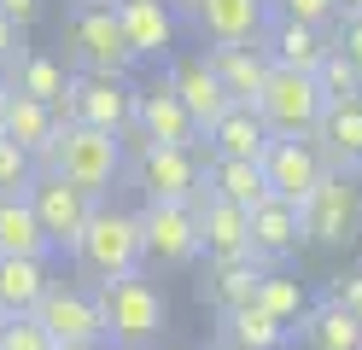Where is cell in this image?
<instances>
[{"mask_svg": "<svg viewBox=\"0 0 362 350\" xmlns=\"http://www.w3.org/2000/svg\"><path fill=\"white\" fill-rule=\"evenodd\" d=\"M88 280H117L146 269V233H141V210H117V204H94L82 240L71 245Z\"/></svg>", "mask_w": 362, "mask_h": 350, "instance_id": "3", "label": "cell"}, {"mask_svg": "<svg viewBox=\"0 0 362 350\" xmlns=\"http://www.w3.org/2000/svg\"><path fill=\"white\" fill-rule=\"evenodd\" d=\"M41 6H47V0H0V18H12L18 30H30V23L41 18Z\"/></svg>", "mask_w": 362, "mask_h": 350, "instance_id": "38", "label": "cell"}, {"mask_svg": "<svg viewBox=\"0 0 362 350\" xmlns=\"http://www.w3.org/2000/svg\"><path fill=\"white\" fill-rule=\"evenodd\" d=\"M123 23V41L134 47V59H170L175 53V12L164 0H111Z\"/></svg>", "mask_w": 362, "mask_h": 350, "instance_id": "21", "label": "cell"}, {"mask_svg": "<svg viewBox=\"0 0 362 350\" xmlns=\"http://www.w3.org/2000/svg\"><path fill=\"white\" fill-rule=\"evenodd\" d=\"M141 233H146V263H152V269H187V263L205 257V245H199V222H193V204L146 199Z\"/></svg>", "mask_w": 362, "mask_h": 350, "instance_id": "10", "label": "cell"}, {"mask_svg": "<svg viewBox=\"0 0 362 350\" xmlns=\"http://www.w3.org/2000/svg\"><path fill=\"white\" fill-rule=\"evenodd\" d=\"M310 240H304V222H298V204H286L269 193L263 204H252V257L269 269H281L286 257H298Z\"/></svg>", "mask_w": 362, "mask_h": 350, "instance_id": "17", "label": "cell"}, {"mask_svg": "<svg viewBox=\"0 0 362 350\" xmlns=\"http://www.w3.org/2000/svg\"><path fill=\"white\" fill-rule=\"evenodd\" d=\"M222 339L240 344V350H286L292 344V327L275 321L263 303H240V310H222Z\"/></svg>", "mask_w": 362, "mask_h": 350, "instance_id": "28", "label": "cell"}, {"mask_svg": "<svg viewBox=\"0 0 362 350\" xmlns=\"http://www.w3.org/2000/svg\"><path fill=\"white\" fill-rule=\"evenodd\" d=\"M199 41H263L269 0H181Z\"/></svg>", "mask_w": 362, "mask_h": 350, "instance_id": "15", "label": "cell"}, {"mask_svg": "<svg viewBox=\"0 0 362 350\" xmlns=\"http://www.w3.org/2000/svg\"><path fill=\"white\" fill-rule=\"evenodd\" d=\"M339 12H362V0H339Z\"/></svg>", "mask_w": 362, "mask_h": 350, "instance_id": "40", "label": "cell"}, {"mask_svg": "<svg viewBox=\"0 0 362 350\" xmlns=\"http://www.w3.org/2000/svg\"><path fill=\"white\" fill-rule=\"evenodd\" d=\"M12 88H24V93H35V100L59 105L64 88H71V76H64V64L53 53H18L12 59Z\"/></svg>", "mask_w": 362, "mask_h": 350, "instance_id": "30", "label": "cell"}, {"mask_svg": "<svg viewBox=\"0 0 362 350\" xmlns=\"http://www.w3.org/2000/svg\"><path fill=\"white\" fill-rule=\"evenodd\" d=\"M94 303H100L111 350H146V344H158V333L170 321V298L146 269L117 274V280H94Z\"/></svg>", "mask_w": 362, "mask_h": 350, "instance_id": "1", "label": "cell"}, {"mask_svg": "<svg viewBox=\"0 0 362 350\" xmlns=\"http://www.w3.org/2000/svg\"><path fill=\"white\" fill-rule=\"evenodd\" d=\"M24 199L35 204V216H41V228H47V240H53L59 251H71V245L82 240L88 216H94V204H100L88 187L64 181L59 170H35V181L24 187Z\"/></svg>", "mask_w": 362, "mask_h": 350, "instance_id": "7", "label": "cell"}, {"mask_svg": "<svg viewBox=\"0 0 362 350\" xmlns=\"http://www.w3.org/2000/svg\"><path fill=\"white\" fill-rule=\"evenodd\" d=\"M263 47H269V59L286 64V70H310L315 76V64L327 59V35L315 30V23H292V18H275L263 30Z\"/></svg>", "mask_w": 362, "mask_h": 350, "instance_id": "26", "label": "cell"}, {"mask_svg": "<svg viewBox=\"0 0 362 350\" xmlns=\"http://www.w3.org/2000/svg\"><path fill=\"white\" fill-rule=\"evenodd\" d=\"M211 146V158H263V146H269V123L257 117V105H228L216 117V123L199 134Z\"/></svg>", "mask_w": 362, "mask_h": 350, "instance_id": "22", "label": "cell"}, {"mask_svg": "<svg viewBox=\"0 0 362 350\" xmlns=\"http://www.w3.org/2000/svg\"><path fill=\"white\" fill-rule=\"evenodd\" d=\"M41 327L53 333V344H105V321H100V303L88 286H59L35 303Z\"/></svg>", "mask_w": 362, "mask_h": 350, "instance_id": "13", "label": "cell"}, {"mask_svg": "<svg viewBox=\"0 0 362 350\" xmlns=\"http://www.w3.org/2000/svg\"><path fill=\"white\" fill-rule=\"evenodd\" d=\"M269 263H257L252 251L245 257H211V274H205V298H211V310H240V303H252L257 298V280H263Z\"/></svg>", "mask_w": 362, "mask_h": 350, "instance_id": "25", "label": "cell"}, {"mask_svg": "<svg viewBox=\"0 0 362 350\" xmlns=\"http://www.w3.org/2000/svg\"><path fill=\"white\" fill-rule=\"evenodd\" d=\"M59 350H105V344H59Z\"/></svg>", "mask_w": 362, "mask_h": 350, "instance_id": "41", "label": "cell"}, {"mask_svg": "<svg viewBox=\"0 0 362 350\" xmlns=\"http://www.w3.org/2000/svg\"><path fill=\"white\" fill-rule=\"evenodd\" d=\"M205 64L216 70V82L228 88V100H240V105H257L269 70H275L263 41H205Z\"/></svg>", "mask_w": 362, "mask_h": 350, "instance_id": "14", "label": "cell"}, {"mask_svg": "<svg viewBox=\"0 0 362 350\" xmlns=\"http://www.w3.org/2000/svg\"><path fill=\"white\" fill-rule=\"evenodd\" d=\"M59 245L47 240L35 204L24 193H0V257H53Z\"/></svg>", "mask_w": 362, "mask_h": 350, "instance_id": "24", "label": "cell"}, {"mask_svg": "<svg viewBox=\"0 0 362 350\" xmlns=\"http://www.w3.org/2000/svg\"><path fill=\"white\" fill-rule=\"evenodd\" d=\"M64 41H71V59L88 76H129L134 47L123 41V23L111 0H71V18H64Z\"/></svg>", "mask_w": 362, "mask_h": 350, "instance_id": "4", "label": "cell"}, {"mask_svg": "<svg viewBox=\"0 0 362 350\" xmlns=\"http://www.w3.org/2000/svg\"><path fill=\"white\" fill-rule=\"evenodd\" d=\"M257 163H263L269 193L286 199V204H304V193L327 175V158H322V146H315L310 134H269Z\"/></svg>", "mask_w": 362, "mask_h": 350, "instance_id": "11", "label": "cell"}, {"mask_svg": "<svg viewBox=\"0 0 362 350\" xmlns=\"http://www.w3.org/2000/svg\"><path fill=\"white\" fill-rule=\"evenodd\" d=\"M298 222H304V240L310 245H327V251L356 245L362 240V175L356 170H327L304 193Z\"/></svg>", "mask_w": 362, "mask_h": 350, "instance_id": "5", "label": "cell"}, {"mask_svg": "<svg viewBox=\"0 0 362 350\" xmlns=\"http://www.w3.org/2000/svg\"><path fill=\"white\" fill-rule=\"evenodd\" d=\"M134 175H141L146 199H175L193 204L205 193V163H199V146H158V140H134Z\"/></svg>", "mask_w": 362, "mask_h": 350, "instance_id": "8", "label": "cell"}, {"mask_svg": "<svg viewBox=\"0 0 362 350\" xmlns=\"http://www.w3.org/2000/svg\"><path fill=\"white\" fill-rule=\"evenodd\" d=\"M298 333H304L310 350H362V321H356L339 298L310 303L304 321H298Z\"/></svg>", "mask_w": 362, "mask_h": 350, "instance_id": "27", "label": "cell"}, {"mask_svg": "<svg viewBox=\"0 0 362 350\" xmlns=\"http://www.w3.org/2000/svg\"><path fill=\"white\" fill-rule=\"evenodd\" d=\"M310 140L322 146L327 170H356L362 175V93L356 100H327Z\"/></svg>", "mask_w": 362, "mask_h": 350, "instance_id": "19", "label": "cell"}, {"mask_svg": "<svg viewBox=\"0 0 362 350\" xmlns=\"http://www.w3.org/2000/svg\"><path fill=\"white\" fill-rule=\"evenodd\" d=\"M129 140H158V146H199V123L187 117L170 76L134 88V134Z\"/></svg>", "mask_w": 362, "mask_h": 350, "instance_id": "12", "label": "cell"}, {"mask_svg": "<svg viewBox=\"0 0 362 350\" xmlns=\"http://www.w3.org/2000/svg\"><path fill=\"white\" fill-rule=\"evenodd\" d=\"M333 47L345 53L356 70H362V12H339V30H333Z\"/></svg>", "mask_w": 362, "mask_h": 350, "instance_id": "36", "label": "cell"}, {"mask_svg": "<svg viewBox=\"0 0 362 350\" xmlns=\"http://www.w3.org/2000/svg\"><path fill=\"white\" fill-rule=\"evenodd\" d=\"M35 181V152H24L12 134H0V193H24Z\"/></svg>", "mask_w": 362, "mask_h": 350, "instance_id": "34", "label": "cell"}, {"mask_svg": "<svg viewBox=\"0 0 362 350\" xmlns=\"http://www.w3.org/2000/svg\"><path fill=\"white\" fill-rule=\"evenodd\" d=\"M315 82H322L327 100H356V93H362V70H356V64L327 41V59L315 64Z\"/></svg>", "mask_w": 362, "mask_h": 350, "instance_id": "32", "label": "cell"}, {"mask_svg": "<svg viewBox=\"0 0 362 350\" xmlns=\"http://www.w3.org/2000/svg\"><path fill=\"white\" fill-rule=\"evenodd\" d=\"M205 193L216 199H234V204H263L269 199V181H263V163L257 158H211L205 163Z\"/></svg>", "mask_w": 362, "mask_h": 350, "instance_id": "29", "label": "cell"}, {"mask_svg": "<svg viewBox=\"0 0 362 350\" xmlns=\"http://www.w3.org/2000/svg\"><path fill=\"white\" fill-rule=\"evenodd\" d=\"M53 129H59V105H47V100H35V93H24V88H12V82H0V134H12L24 152H47V140H53Z\"/></svg>", "mask_w": 362, "mask_h": 350, "instance_id": "20", "label": "cell"}, {"mask_svg": "<svg viewBox=\"0 0 362 350\" xmlns=\"http://www.w3.org/2000/svg\"><path fill=\"white\" fill-rule=\"evenodd\" d=\"M53 292V257H0V315H30Z\"/></svg>", "mask_w": 362, "mask_h": 350, "instance_id": "23", "label": "cell"}, {"mask_svg": "<svg viewBox=\"0 0 362 350\" xmlns=\"http://www.w3.org/2000/svg\"><path fill=\"white\" fill-rule=\"evenodd\" d=\"M0 350H59V344L30 310V315H0Z\"/></svg>", "mask_w": 362, "mask_h": 350, "instance_id": "33", "label": "cell"}, {"mask_svg": "<svg viewBox=\"0 0 362 350\" xmlns=\"http://www.w3.org/2000/svg\"><path fill=\"white\" fill-rule=\"evenodd\" d=\"M327 298H339L345 310L362 321V269H351V274H333V286H327Z\"/></svg>", "mask_w": 362, "mask_h": 350, "instance_id": "37", "label": "cell"}, {"mask_svg": "<svg viewBox=\"0 0 362 350\" xmlns=\"http://www.w3.org/2000/svg\"><path fill=\"white\" fill-rule=\"evenodd\" d=\"M257 303H263L275 321L298 327L304 310H310V292H304V280H298V274H286V269H263V280H257Z\"/></svg>", "mask_w": 362, "mask_h": 350, "instance_id": "31", "label": "cell"}, {"mask_svg": "<svg viewBox=\"0 0 362 350\" xmlns=\"http://www.w3.org/2000/svg\"><path fill=\"white\" fill-rule=\"evenodd\" d=\"M35 170H59L64 181H76V187H88L94 199H105L111 187L123 181V134L59 117V129H53V140H47V152L35 158Z\"/></svg>", "mask_w": 362, "mask_h": 350, "instance_id": "2", "label": "cell"}, {"mask_svg": "<svg viewBox=\"0 0 362 350\" xmlns=\"http://www.w3.org/2000/svg\"><path fill=\"white\" fill-rule=\"evenodd\" d=\"M322 105H327L322 82H315L310 70H286V64L269 70V82L257 93V117L269 123V134H315Z\"/></svg>", "mask_w": 362, "mask_h": 350, "instance_id": "6", "label": "cell"}, {"mask_svg": "<svg viewBox=\"0 0 362 350\" xmlns=\"http://www.w3.org/2000/svg\"><path fill=\"white\" fill-rule=\"evenodd\" d=\"M211 350H240V344H228V339H222V344H211Z\"/></svg>", "mask_w": 362, "mask_h": 350, "instance_id": "42", "label": "cell"}, {"mask_svg": "<svg viewBox=\"0 0 362 350\" xmlns=\"http://www.w3.org/2000/svg\"><path fill=\"white\" fill-rule=\"evenodd\" d=\"M18 47H24V30H18L12 18H0V64H12V59H18Z\"/></svg>", "mask_w": 362, "mask_h": 350, "instance_id": "39", "label": "cell"}, {"mask_svg": "<svg viewBox=\"0 0 362 350\" xmlns=\"http://www.w3.org/2000/svg\"><path fill=\"white\" fill-rule=\"evenodd\" d=\"M170 88L181 93V105H187V117L199 123V134H205L222 111H228V88L216 82V70L205 64V53H175L170 59Z\"/></svg>", "mask_w": 362, "mask_h": 350, "instance_id": "18", "label": "cell"}, {"mask_svg": "<svg viewBox=\"0 0 362 350\" xmlns=\"http://www.w3.org/2000/svg\"><path fill=\"white\" fill-rule=\"evenodd\" d=\"M59 117H71V123H94V129H111V134H134V88L123 76H71L59 100Z\"/></svg>", "mask_w": 362, "mask_h": 350, "instance_id": "9", "label": "cell"}, {"mask_svg": "<svg viewBox=\"0 0 362 350\" xmlns=\"http://www.w3.org/2000/svg\"><path fill=\"white\" fill-rule=\"evenodd\" d=\"M281 18L292 23H315V30H327V23H339V0H269Z\"/></svg>", "mask_w": 362, "mask_h": 350, "instance_id": "35", "label": "cell"}, {"mask_svg": "<svg viewBox=\"0 0 362 350\" xmlns=\"http://www.w3.org/2000/svg\"><path fill=\"white\" fill-rule=\"evenodd\" d=\"M193 222H199V245H205V257H245V251H252V210L234 204V199L199 193L193 199Z\"/></svg>", "mask_w": 362, "mask_h": 350, "instance_id": "16", "label": "cell"}]
</instances>
